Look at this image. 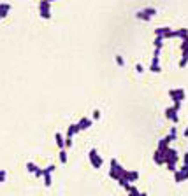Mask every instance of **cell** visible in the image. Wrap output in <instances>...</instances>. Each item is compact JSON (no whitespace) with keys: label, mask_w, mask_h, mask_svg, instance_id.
Here are the masks:
<instances>
[{"label":"cell","mask_w":188,"mask_h":196,"mask_svg":"<svg viewBox=\"0 0 188 196\" xmlns=\"http://www.w3.org/2000/svg\"><path fill=\"white\" fill-rule=\"evenodd\" d=\"M125 172H127L125 168H123V166L120 165L114 158H113V159H111V170H109V177H111V179H114V180H120L121 177L125 175Z\"/></svg>","instance_id":"6da1fadb"},{"label":"cell","mask_w":188,"mask_h":196,"mask_svg":"<svg viewBox=\"0 0 188 196\" xmlns=\"http://www.w3.org/2000/svg\"><path fill=\"white\" fill-rule=\"evenodd\" d=\"M88 159H90V163H92V166H93V168H100V166H102V163H104V159L99 156L97 149H90V152H88Z\"/></svg>","instance_id":"7a4b0ae2"},{"label":"cell","mask_w":188,"mask_h":196,"mask_svg":"<svg viewBox=\"0 0 188 196\" xmlns=\"http://www.w3.org/2000/svg\"><path fill=\"white\" fill-rule=\"evenodd\" d=\"M169 96L172 98V102L174 103H183V100H185V89L183 88H178V89H169Z\"/></svg>","instance_id":"3957f363"},{"label":"cell","mask_w":188,"mask_h":196,"mask_svg":"<svg viewBox=\"0 0 188 196\" xmlns=\"http://www.w3.org/2000/svg\"><path fill=\"white\" fill-rule=\"evenodd\" d=\"M178 159H179L178 151L169 147L167 152H165V165H176V163H178Z\"/></svg>","instance_id":"277c9868"},{"label":"cell","mask_w":188,"mask_h":196,"mask_svg":"<svg viewBox=\"0 0 188 196\" xmlns=\"http://www.w3.org/2000/svg\"><path fill=\"white\" fill-rule=\"evenodd\" d=\"M49 9H51V2H39V12H41V18L49 20V18H51Z\"/></svg>","instance_id":"5b68a950"},{"label":"cell","mask_w":188,"mask_h":196,"mask_svg":"<svg viewBox=\"0 0 188 196\" xmlns=\"http://www.w3.org/2000/svg\"><path fill=\"white\" fill-rule=\"evenodd\" d=\"M171 142H172V140H171V137L167 135L165 138H162V140L158 142L157 151H160V152H164V154H165V152H167V149H169V144H171Z\"/></svg>","instance_id":"8992f818"},{"label":"cell","mask_w":188,"mask_h":196,"mask_svg":"<svg viewBox=\"0 0 188 196\" xmlns=\"http://www.w3.org/2000/svg\"><path fill=\"white\" fill-rule=\"evenodd\" d=\"M176 112H178V110H176L174 107H167V109H165V117L171 119L172 123H178L179 117H178V114H176Z\"/></svg>","instance_id":"52a82bcc"},{"label":"cell","mask_w":188,"mask_h":196,"mask_svg":"<svg viewBox=\"0 0 188 196\" xmlns=\"http://www.w3.org/2000/svg\"><path fill=\"white\" fill-rule=\"evenodd\" d=\"M92 123H93V121H92L90 117H81V119L77 121L79 130H81V131H83V130H88V128H92Z\"/></svg>","instance_id":"ba28073f"},{"label":"cell","mask_w":188,"mask_h":196,"mask_svg":"<svg viewBox=\"0 0 188 196\" xmlns=\"http://www.w3.org/2000/svg\"><path fill=\"white\" fill-rule=\"evenodd\" d=\"M158 60H160V56H153L151 65H149V70H151V72H155V74L162 72V68H160V65H158Z\"/></svg>","instance_id":"9c48e42d"},{"label":"cell","mask_w":188,"mask_h":196,"mask_svg":"<svg viewBox=\"0 0 188 196\" xmlns=\"http://www.w3.org/2000/svg\"><path fill=\"white\" fill-rule=\"evenodd\" d=\"M153 161H155L157 165H165V154L160 152V151H155V154H153Z\"/></svg>","instance_id":"30bf717a"},{"label":"cell","mask_w":188,"mask_h":196,"mask_svg":"<svg viewBox=\"0 0 188 196\" xmlns=\"http://www.w3.org/2000/svg\"><path fill=\"white\" fill-rule=\"evenodd\" d=\"M128 180V182H136L137 179H139V173H137L136 170H127L125 172V175H123Z\"/></svg>","instance_id":"8fae6325"},{"label":"cell","mask_w":188,"mask_h":196,"mask_svg":"<svg viewBox=\"0 0 188 196\" xmlns=\"http://www.w3.org/2000/svg\"><path fill=\"white\" fill-rule=\"evenodd\" d=\"M55 140H56V145H58V149H65V138H63V135L60 133V131L55 135Z\"/></svg>","instance_id":"7c38bea8"},{"label":"cell","mask_w":188,"mask_h":196,"mask_svg":"<svg viewBox=\"0 0 188 196\" xmlns=\"http://www.w3.org/2000/svg\"><path fill=\"white\" fill-rule=\"evenodd\" d=\"M77 131H81V130H79V124H77V123L70 124V126H69V130H67V137H74Z\"/></svg>","instance_id":"4fadbf2b"},{"label":"cell","mask_w":188,"mask_h":196,"mask_svg":"<svg viewBox=\"0 0 188 196\" xmlns=\"http://www.w3.org/2000/svg\"><path fill=\"white\" fill-rule=\"evenodd\" d=\"M9 11H11V5H9V4H0V16H2V18H5Z\"/></svg>","instance_id":"5bb4252c"},{"label":"cell","mask_w":188,"mask_h":196,"mask_svg":"<svg viewBox=\"0 0 188 196\" xmlns=\"http://www.w3.org/2000/svg\"><path fill=\"white\" fill-rule=\"evenodd\" d=\"M176 37L183 39V41H186V39H188V30H186V28H179V30H176Z\"/></svg>","instance_id":"9a60e30c"},{"label":"cell","mask_w":188,"mask_h":196,"mask_svg":"<svg viewBox=\"0 0 188 196\" xmlns=\"http://www.w3.org/2000/svg\"><path fill=\"white\" fill-rule=\"evenodd\" d=\"M181 51H183V60H186L188 62V39L186 41H183V44H181Z\"/></svg>","instance_id":"2e32d148"},{"label":"cell","mask_w":188,"mask_h":196,"mask_svg":"<svg viewBox=\"0 0 188 196\" xmlns=\"http://www.w3.org/2000/svg\"><path fill=\"white\" fill-rule=\"evenodd\" d=\"M27 170H28L30 173H33V175H35V173L39 172V166L35 165V163H32V161H28V163H27Z\"/></svg>","instance_id":"e0dca14e"},{"label":"cell","mask_w":188,"mask_h":196,"mask_svg":"<svg viewBox=\"0 0 188 196\" xmlns=\"http://www.w3.org/2000/svg\"><path fill=\"white\" fill-rule=\"evenodd\" d=\"M136 18H137V20H144V21H149V20H151V18H149L148 14H144L143 11H137V12H136Z\"/></svg>","instance_id":"ac0fdd59"},{"label":"cell","mask_w":188,"mask_h":196,"mask_svg":"<svg viewBox=\"0 0 188 196\" xmlns=\"http://www.w3.org/2000/svg\"><path fill=\"white\" fill-rule=\"evenodd\" d=\"M60 163H63V165H65V163H67V151H65V149H60Z\"/></svg>","instance_id":"d6986e66"},{"label":"cell","mask_w":188,"mask_h":196,"mask_svg":"<svg viewBox=\"0 0 188 196\" xmlns=\"http://www.w3.org/2000/svg\"><path fill=\"white\" fill-rule=\"evenodd\" d=\"M143 12L148 14V16L151 18V16H155V14H157V9H153V7H146V9H143Z\"/></svg>","instance_id":"ffe728a7"},{"label":"cell","mask_w":188,"mask_h":196,"mask_svg":"<svg viewBox=\"0 0 188 196\" xmlns=\"http://www.w3.org/2000/svg\"><path fill=\"white\" fill-rule=\"evenodd\" d=\"M174 177H176V182H183L185 180V177H183V173H181V170H178V172H174Z\"/></svg>","instance_id":"44dd1931"},{"label":"cell","mask_w":188,"mask_h":196,"mask_svg":"<svg viewBox=\"0 0 188 196\" xmlns=\"http://www.w3.org/2000/svg\"><path fill=\"white\" fill-rule=\"evenodd\" d=\"M114 60H116V65H118V67H123V65H125V60H123V56H120V54H116Z\"/></svg>","instance_id":"7402d4cb"},{"label":"cell","mask_w":188,"mask_h":196,"mask_svg":"<svg viewBox=\"0 0 188 196\" xmlns=\"http://www.w3.org/2000/svg\"><path fill=\"white\" fill-rule=\"evenodd\" d=\"M162 42H164L162 37H157V39H155V49H162V46H164Z\"/></svg>","instance_id":"603a6c76"},{"label":"cell","mask_w":188,"mask_h":196,"mask_svg":"<svg viewBox=\"0 0 188 196\" xmlns=\"http://www.w3.org/2000/svg\"><path fill=\"white\" fill-rule=\"evenodd\" d=\"M51 182H53V180H51V175H49V173H46V175H44V186L49 187V186H51Z\"/></svg>","instance_id":"cb8c5ba5"},{"label":"cell","mask_w":188,"mask_h":196,"mask_svg":"<svg viewBox=\"0 0 188 196\" xmlns=\"http://www.w3.org/2000/svg\"><path fill=\"white\" fill-rule=\"evenodd\" d=\"M179 170H181V173H183L185 180H186V179H188V165H183L181 168H179Z\"/></svg>","instance_id":"d4e9b609"},{"label":"cell","mask_w":188,"mask_h":196,"mask_svg":"<svg viewBox=\"0 0 188 196\" xmlns=\"http://www.w3.org/2000/svg\"><path fill=\"white\" fill-rule=\"evenodd\" d=\"M55 168H56V166H55V165H49V166H46V168H44V175H46V173H49V175H51L53 172H55Z\"/></svg>","instance_id":"484cf974"},{"label":"cell","mask_w":188,"mask_h":196,"mask_svg":"<svg viewBox=\"0 0 188 196\" xmlns=\"http://www.w3.org/2000/svg\"><path fill=\"white\" fill-rule=\"evenodd\" d=\"M69 147H72V137L65 135V149H69Z\"/></svg>","instance_id":"4316f807"},{"label":"cell","mask_w":188,"mask_h":196,"mask_svg":"<svg viewBox=\"0 0 188 196\" xmlns=\"http://www.w3.org/2000/svg\"><path fill=\"white\" fill-rule=\"evenodd\" d=\"M5 179H7V172H5V170H0V182L4 184V182H5Z\"/></svg>","instance_id":"83f0119b"},{"label":"cell","mask_w":188,"mask_h":196,"mask_svg":"<svg viewBox=\"0 0 188 196\" xmlns=\"http://www.w3.org/2000/svg\"><path fill=\"white\" fill-rule=\"evenodd\" d=\"M136 72L137 74H143V72H144V67H143L141 63H136Z\"/></svg>","instance_id":"f1b7e54d"},{"label":"cell","mask_w":188,"mask_h":196,"mask_svg":"<svg viewBox=\"0 0 188 196\" xmlns=\"http://www.w3.org/2000/svg\"><path fill=\"white\" fill-rule=\"evenodd\" d=\"M176 128H171V133H169V137H171V140H176Z\"/></svg>","instance_id":"f546056e"},{"label":"cell","mask_w":188,"mask_h":196,"mask_svg":"<svg viewBox=\"0 0 188 196\" xmlns=\"http://www.w3.org/2000/svg\"><path fill=\"white\" fill-rule=\"evenodd\" d=\"M93 119H100V109H95L93 110Z\"/></svg>","instance_id":"4dcf8cb0"},{"label":"cell","mask_w":188,"mask_h":196,"mask_svg":"<svg viewBox=\"0 0 188 196\" xmlns=\"http://www.w3.org/2000/svg\"><path fill=\"white\" fill-rule=\"evenodd\" d=\"M186 65H188V62H186V60H181V62H179V68H185Z\"/></svg>","instance_id":"1f68e13d"},{"label":"cell","mask_w":188,"mask_h":196,"mask_svg":"<svg viewBox=\"0 0 188 196\" xmlns=\"http://www.w3.org/2000/svg\"><path fill=\"white\" fill-rule=\"evenodd\" d=\"M35 177H44V168H39V172L35 173Z\"/></svg>","instance_id":"d6a6232c"},{"label":"cell","mask_w":188,"mask_h":196,"mask_svg":"<svg viewBox=\"0 0 188 196\" xmlns=\"http://www.w3.org/2000/svg\"><path fill=\"white\" fill-rule=\"evenodd\" d=\"M183 165H188V152L185 154V158H183Z\"/></svg>","instance_id":"836d02e7"},{"label":"cell","mask_w":188,"mask_h":196,"mask_svg":"<svg viewBox=\"0 0 188 196\" xmlns=\"http://www.w3.org/2000/svg\"><path fill=\"white\" fill-rule=\"evenodd\" d=\"M139 196H148L146 193H139Z\"/></svg>","instance_id":"e575fe53"},{"label":"cell","mask_w":188,"mask_h":196,"mask_svg":"<svg viewBox=\"0 0 188 196\" xmlns=\"http://www.w3.org/2000/svg\"><path fill=\"white\" fill-rule=\"evenodd\" d=\"M185 137H188V128H186V130H185Z\"/></svg>","instance_id":"d590c367"},{"label":"cell","mask_w":188,"mask_h":196,"mask_svg":"<svg viewBox=\"0 0 188 196\" xmlns=\"http://www.w3.org/2000/svg\"><path fill=\"white\" fill-rule=\"evenodd\" d=\"M128 196H139V194H134V193H128Z\"/></svg>","instance_id":"8d00e7d4"}]
</instances>
